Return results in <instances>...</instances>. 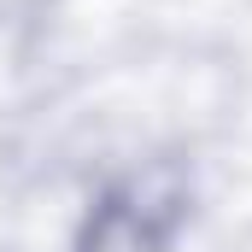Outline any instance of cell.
Masks as SVG:
<instances>
[{
  "instance_id": "1",
  "label": "cell",
  "mask_w": 252,
  "mask_h": 252,
  "mask_svg": "<svg viewBox=\"0 0 252 252\" xmlns=\"http://www.w3.org/2000/svg\"><path fill=\"white\" fill-rule=\"evenodd\" d=\"M176 217H182V188H176V176L158 170L147 182L106 193L94 205V217L82 223L76 252H164Z\"/></svg>"
},
{
  "instance_id": "2",
  "label": "cell",
  "mask_w": 252,
  "mask_h": 252,
  "mask_svg": "<svg viewBox=\"0 0 252 252\" xmlns=\"http://www.w3.org/2000/svg\"><path fill=\"white\" fill-rule=\"evenodd\" d=\"M18 6H30V0H0V12H18Z\"/></svg>"
}]
</instances>
